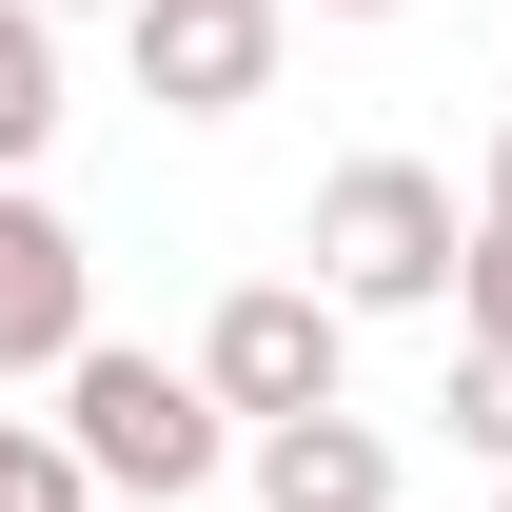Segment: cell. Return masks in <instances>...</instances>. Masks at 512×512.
Listing matches in <instances>:
<instances>
[{"instance_id": "cell-1", "label": "cell", "mask_w": 512, "mask_h": 512, "mask_svg": "<svg viewBox=\"0 0 512 512\" xmlns=\"http://www.w3.org/2000/svg\"><path fill=\"white\" fill-rule=\"evenodd\" d=\"M60 453L99 473V512H197V493H217V453H237V414L197 394V355L99 335V355L60 375Z\"/></svg>"}, {"instance_id": "cell-2", "label": "cell", "mask_w": 512, "mask_h": 512, "mask_svg": "<svg viewBox=\"0 0 512 512\" xmlns=\"http://www.w3.org/2000/svg\"><path fill=\"white\" fill-rule=\"evenodd\" d=\"M453 256H473V197L434 158H335L316 178V296L335 316H453Z\"/></svg>"}, {"instance_id": "cell-3", "label": "cell", "mask_w": 512, "mask_h": 512, "mask_svg": "<svg viewBox=\"0 0 512 512\" xmlns=\"http://www.w3.org/2000/svg\"><path fill=\"white\" fill-rule=\"evenodd\" d=\"M197 394H217L237 434H296V414H355V316H335L316 276H237V296L197 316Z\"/></svg>"}, {"instance_id": "cell-4", "label": "cell", "mask_w": 512, "mask_h": 512, "mask_svg": "<svg viewBox=\"0 0 512 512\" xmlns=\"http://www.w3.org/2000/svg\"><path fill=\"white\" fill-rule=\"evenodd\" d=\"M276 40H296V0H138L119 60L158 119H237V99H276Z\"/></svg>"}, {"instance_id": "cell-5", "label": "cell", "mask_w": 512, "mask_h": 512, "mask_svg": "<svg viewBox=\"0 0 512 512\" xmlns=\"http://www.w3.org/2000/svg\"><path fill=\"white\" fill-rule=\"evenodd\" d=\"M79 355H99V256H79V217L40 178H0V394L79 375Z\"/></svg>"}, {"instance_id": "cell-6", "label": "cell", "mask_w": 512, "mask_h": 512, "mask_svg": "<svg viewBox=\"0 0 512 512\" xmlns=\"http://www.w3.org/2000/svg\"><path fill=\"white\" fill-rule=\"evenodd\" d=\"M256 512H394V434L375 414H296V434H237Z\"/></svg>"}, {"instance_id": "cell-7", "label": "cell", "mask_w": 512, "mask_h": 512, "mask_svg": "<svg viewBox=\"0 0 512 512\" xmlns=\"http://www.w3.org/2000/svg\"><path fill=\"white\" fill-rule=\"evenodd\" d=\"M40 138H60V20L0 0V178H40Z\"/></svg>"}, {"instance_id": "cell-8", "label": "cell", "mask_w": 512, "mask_h": 512, "mask_svg": "<svg viewBox=\"0 0 512 512\" xmlns=\"http://www.w3.org/2000/svg\"><path fill=\"white\" fill-rule=\"evenodd\" d=\"M0 512H99V473L60 453V414H0Z\"/></svg>"}, {"instance_id": "cell-9", "label": "cell", "mask_w": 512, "mask_h": 512, "mask_svg": "<svg viewBox=\"0 0 512 512\" xmlns=\"http://www.w3.org/2000/svg\"><path fill=\"white\" fill-rule=\"evenodd\" d=\"M434 414H453V453H493V473H512V355H493V335H453Z\"/></svg>"}, {"instance_id": "cell-10", "label": "cell", "mask_w": 512, "mask_h": 512, "mask_svg": "<svg viewBox=\"0 0 512 512\" xmlns=\"http://www.w3.org/2000/svg\"><path fill=\"white\" fill-rule=\"evenodd\" d=\"M453 335H493V355H512V237H473V256H453Z\"/></svg>"}, {"instance_id": "cell-11", "label": "cell", "mask_w": 512, "mask_h": 512, "mask_svg": "<svg viewBox=\"0 0 512 512\" xmlns=\"http://www.w3.org/2000/svg\"><path fill=\"white\" fill-rule=\"evenodd\" d=\"M473 237H512V119H493V158H473Z\"/></svg>"}, {"instance_id": "cell-12", "label": "cell", "mask_w": 512, "mask_h": 512, "mask_svg": "<svg viewBox=\"0 0 512 512\" xmlns=\"http://www.w3.org/2000/svg\"><path fill=\"white\" fill-rule=\"evenodd\" d=\"M40 20H138V0H40Z\"/></svg>"}, {"instance_id": "cell-13", "label": "cell", "mask_w": 512, "mask_h": 512, "mask_svg": "<svg viewBox=\"0 0 512 512\" xmlns=\"http://www.w3.org/2000/svg\"><path fill=\"white\" fill-rule=\"evenodd\" d=\"M316 20H414V0H316Z\"/></svg>"}, {"instance_id": "cell-14", "label": "cell", "mask_w": 512, "mask_h": 512, "mask_svg": "<svg viewBox=\"0 0 512 512\" xmlns=\"http://www.w3.org/2000/svg\"><path fill=\"white\" fill-rule=\"evenodd\" d=\"M493 512H512V473H493Z\"/></svg>"}]
</instances>
